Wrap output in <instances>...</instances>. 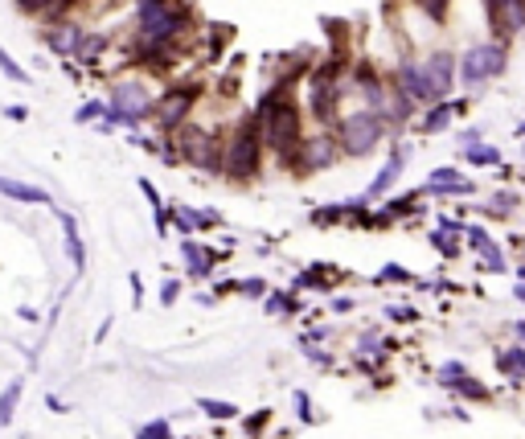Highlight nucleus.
Segmentation results:
<instances>
[{"mask_svg": "<svg viewBox=\"0 0 525 439\" xmlns=\"http://www.w3.org/2000/svg\"><path fill=\"white\" fill-rule=\"evenodd\" d=\"M337 156H341V140H337V136H328V131H316V136H304V148H300L295 168L316 173V168H328Z\"/></svg>", "mask_w": 525, "mask_h": 439, "instance_id": "8", "label": "nucleus"}, {"mask_svg": "<svg viewBox=\"0 0 525 439\" xmlns=\"http://www.w3.org/2000/svg\"><path fill=\"white\" fill-rule=\"evenodd\" d=\"M201 410L213 415V419H234V415H238V407H230V403H213V398H201Z\"/></svg>", "mask_w": 525, "mask_h": 439, "instance_id": "23", "label": "nucleus"}, {"mask_svg": "<svg viewBox=\"0 0 525 439\" xmlns=\"http://www.w3.org/2000/svg\"><path fill=\"white\" fill-rule=\"evenodd\" d=\"M243 292H250V296H262V283H259V279H250V283H243Z\"/></svg>", "mask_w": 525, "mask_h": 439, "instance_id": "32", "label": "nucleus"}, {"mask_svg": "<svg viewBox=\"0 0 525 439\" xmlns=\"http://www.w3.org/2000/svg\"><path fill=\"white\" fill-rule=\"evenodd\" d=\"M353 308V300H349V296H337V300H332V312H349Z\"/></svg>", "mask_w": 525, "mask_h": 439, "instance_id": "31", "label": "nucleus"}, {"mask_svg": "<svg viewBox=\"0 0 525 439\" xmlns=\"http://www.w3.org/2000/svg\"><path fill=\"white\" fill-rule=\"evenodd\" d=\"M16 9H21V13H41L46 0H16Z\"/></svg>", "mask_w": 525, "mask_h": 439, "instance_id": "28", "label": "nucleus"}, {"mask_svg": "<svg viewBox=\"0 0 525 439\" xmlns=\"http://www.w3.org/2000/svg\"><path fill=\"white\" fill-rule=\"evenodd\" d=\"M177 292H180V288L173 283V279H168V283L160 288V300H164V304H173V300H177Z\"/></svg>", "mask_w": 525, "mask_h": 439, "instance_id": "29", "label": "nucleus"}, {"mask_svg": "<svg viewBox=\"0 0 525 439\" xmlns=\"http://www.w3.org/2000/svg\"><path fill=\"white\" fill-rule=\"evenodd\" d=\"M255 115L262 119V140H267V148H271L283 164L295 168L300 148H304V119H300V103L287 95V82L262 99Z\"/></svg>", "mask_w": 525, "mask_h": 439, "instance_id": "1", "label": "nucleus"}, {"mask_svg": "<svg viewBox=\"0 0 525 439\" xmlns=\"http://www.w3.org/2000/svg\"><path fill=\"white\" fill-rule=\"evenodd\" d=\"M382 283H410V271H402V267H398V263H386V267H382Z\"/></svg>", "mask_w": 525, "mask_h": 439, "instance_id": "25", "label": "nucleus"}, {"mask_svg": "<svg viewBox=\"0 0 525 439\" xmlns=\"http://www.w3.org/2000/svg\"><path fill=\"white\" fill-rule=\"evenodd\" d=\"M180 255H185V263H189V276L201 279V276H210V271H213V259L197 243H180Z\"/></svg>", "mask_w": 525, "mask_h": 439, "instance_id": "16", "label": "nucleus"}, {"mask_svg": "<svg viewBox=\"0 0 525 439\" xmlns=\"http://www.w3.org/2000/svg\"><path fill=\"white\" fill-rule=\"evenodd\" d=\"M0 193L13 197V201H25V206H53L49 189H41V185H25V181H9V177H0Z\"/></svg>", "mask_w": 525, "mask_h": 439, "instance_id": "10", "label": "nucleus"}, {"mask_svg": "<svg viewBox=\"0 0 525 439\" xmlns=\"http://www.w3.org/2000/svg\"><path fill=\"white\" fill-rule=\"evenodd\" d=\"M394 86H398L410 103H431V86H427L423 62H402V66H398V79H394Z\"/></svg>", "mask_w": 525, "mask_h": 439, "instance_id": "9", "label": "nucleus"}, {"mask_svg": "<svg viewBox=\"0 0 525 439\" xmlns=\"http://www.w3.org/2000/svg\"><path fill=\"white\" fill-rule=\"evenodd\" d=\"M62 234H66V255H70V263H74V271H86V251H82V238H78V222L70 218V213H62Z\"/></svg>", "mask_w": 525, "mask_h": 439, "instance_id": "12", "label": "nucleus"}, {"mask_svg": "<svg viewBox=\"0 0 525 439\" xmlns=\"http://www.w3.org/2000/svg\"><path fill=\"white\" fill-rule=\"evenodd\" d=\"M505 62H509L505 41H476L472 49L459 54V82H464L468 91H480L484 82L505 74Z\"/></svg>", "mask_w": 525, "mask_h": 439, "instance_id": "3", "label": "nucleus"}, {"mask_svg": "<svg viewBox=\"0 0 525 439\" xmlns=\"http://www.w3.org/2000/svg\"><path fill=\"white\" fill-rule=\"evenodd\" d=\"M402 164H407V152L398 148V152H394L390 161H386V168H382V173L374 177V185H369V197H382V193H386V189H390L394 181L402 177Z\"/></svg>", "mask_w": 525, "mask_h": 439, "instance_id": "15", "label": "nucleus"}, {"mask_svg": "<svg viewBox=\"0 0 525 439\" xmlns=\"http://www.w3.org/2000/svg\"><path fill=\"white\" fill-rule=\"evenodd\" d=\"M423 70H427V86H431V103L447 99L452 95V86L459 82V62L447 54V49H435V54L423 62Z\"/></svg>", "mask_w": 525, "mask_h": 439, "instance_id": "7", "label": "nucleus"}, {"mask_svg": "<svg viewBox=\"0 0 525 439\" xmlns=\"http://www.w3.org/2000/svg\"><path fill=\"white\" fill-rule=\"evenodd\" d=\"M16 403H21V382H9V386H4V394H0V427L13 423Z\"/></svg>", "mask_w": 525, "mask_h": 439, "instance_id": "17", "label": "nucleus"}, {"mask_svg": "<svg viewBox=\"0 0 525 439\" xmlns=\"http://www.w3.org/2000/svg\"><path fill=\"white\" fill-rule=\"evenodd\" d=\"M427 185H431L435 193H472V181H464L456 168H435Z\"/></svg>", "mask_w": 525, "mask_h": 439, "instance_id": "14", "label": "nucleus"}, {"mask_svg": "<svg viewBox=\"0 0 525 439\" xmlns=\"http://www.w3.org/2000/svg\"><path fill=\"white\" fill-rule=\"evenodd\" d=\"M464 156H468L472 164H496V161H501V152H496V148H489V144H472V140L464 144Z\"/></svg>", "mask_w": 525, "mask_h": 439, "instance_id": "18", "label": "nucleus"}, {"mask_svg": "<svg viewBox=\"0 0 525 439\" xmlns=\"http://www.w3.org/2000/svg\"><path fill=\"white\" fill-rule=\"evenodd\" d=\"M193 103H197V86L168 91V95H160L156 103H152V119H156L164 131H177L180 123H185V115L193 111Z\"/></svg>", "mask_w": 525, "mask_h": 439, "instance_id": "6", "label": "nucleus"}, {"mask_svg": "<svg viewBox=\"0 0 525 439\" xmlns=\"http://www.w3.org/2000/svg\"><path fill=\"white\" fill-rule=\"evenodd\" d=\"M46 41H49L53 54H78L82 29H74V25H53V29H46Z\"/></svg>", "mask_w": 525, "mask_h": 439, "instance_id": "13", "label": "nucleus"}, {"mask_svg": "<svg viewBox=\"0 0 525 439\" xmlns=\"http://www.w3.org/2000/svg\"><path fill=\"white\" fill-rule=\"evenodd\" d=\"M431 21H447V0H414Z\"/></svg>", "mask_w": 525, "mask_h": 439, "instance_id": "24", "label": "nucleus"}, {"mask_svg": "<svg viewBox=\"0 0 525 439\" xmlns=\"http://www.w3.org/2000/svg\"><path fill=\"white\" fill-rule=\"evenodd\" d=\"M517 279H521V283H525V263H521V271H517Z\"/></svg>", "mask_w": 525, "mask_h": 439, "instance_id": "35", "label": "nucleus"}, {"mask_svg": "<svg viewBox=\"0 0 525 439\" xmlns=\"http://www.w3.org/2000/svg\"><path fill=\"white\" fill-rule=\"evenodd\" d=\"M180 131V128H177ZM180 156L197 168H205V173H218L222 161H226V152H222V140L213 136V131H201V128H185L180 131Z\"/></svg>", "mask_w": 525, "mask_h": 439, "instance_id": "5", "label": "nucleus"}, {"mask_svg": "<svg viewBox=\"0 0 525 439\" xmlns=\"http://www.w3.org/2000/svg\"><path fill=\"white\" fill-rule=\"evenodd\" d=\"M386 316H394V321H414V308H390Z\"/></svg>", "mask_w": 525, "mask_h": 439, "instance_id": "30", "label": "nucleus"}, {"mask_svg": "<svg viewBox=\"0 0 525 439\" xmlns=\"http://www.w3.org/2000/svg\"><path fill=\"white\" fill-rule=\"evenodd\" d=\"M517 300H521V304H525V283H517Z\"/></svg>", "mask_w": 525, "mask_h": 439, "instance_id": "34", "label": "nucleus"}, {"mask_svg": "<svg viewBox=\"0 0 525 439\" xmlns=\"http://www.w3.org/2000/svg\"><path fill=\"white\" fill-rule=\"evenodd\" d=\"M262 119L259 115H250L243 119L234 136L226 140V161H222V173L230 181H255L259 177V156H262Z\"/></svg>", "mask_w": 525, "mask_h": 439, "instance_id": "2", "label": "nucleus"}, {"mask_svg": "<svg viewBox=\"0 0 525 439\" xmlns=\"http://www.w3.org/2000/svg\"><path fill=\"white\" fill-rule=\"evenodd\" d=\"M452 111H456V107H452L447 99H439V103H435V111H431V115H427V119H423V131H439L443 123L452 119Z\"/></svg>", "mask_w": 525, "mask_h": 439, "instance_id": "19", "label": "nucleus"}, {"mask_svg": "<svg viewBox=\"0 0 525 439\" xmlns=\"http://www.w3.org/2000/svg\"><path fill=\"white\" fill-rule=\"evenodd\" d=\"M0 70H4V79H16V82H33V74H25L21 70V62H13L4 49H0Z\"/></svg>", "mask_w": 525, "mask_h": 439, "instance_id": "22", "label": "nucleus"}, {"mask_svg": "<svg viewBox=\"0 0 525 439\" xmlns=\"http://www.w3.org/2000/svg\"><path fill=\"white\" fill-rule=\"evenodd\" d=\"M517 131H521V136H525V123H521V128H517Z\"/></svg>", "mask_w": 525, "mask_h": 439, "instance_id": "36", "label": "nucleus"}, {"mask_svg": "<svg viewBox=\"0 0 525 439\" xmlns=\"http://www.w3.org/2000/svg\"><path fill=\"white\" fill-rule=\"evenodd\" d=\"M513 333H517V337L525 341V321H517V325H513Z\"/></svg>", "mask_w": 525, "mask_h": 439, "instance_id": "33", "label": "nucleus"}, {"mask_svg": "<svg viewBox=\"0 0 525 439\" xmlns=\"http://www.w3.org/2000/svg\"><path fill=\"white\" fill-rule=\"evenodd\" d=\"M173 435V431H168V423H164V419H156V423H144L140 427V435L136 439H168Z\"/></svg>", "mask_w": 525, "mask_h": 439, "instance_id": "26", "label": "nucleus"}, {"mask_svg": "<svg viewBox=\"0 0 525 439\" xmlns=\"http://www.w3.org/2000/svg\"><path fill=\"white\" fill-rule=\"evenodd\" d=\"M382 136H386V119L377 111H369V107L349 111L341 119V128H337V140H341L345 156H369V152L382 144Z\"/></svg>", "mask_w": 525, "mask_h": 439, "instance_id": "4", "label": "nucleus"}, {"mask_svg": "<svg viewBox=\"0 0 525 439\" xmlns=\"http://www.w3.org/2000/svg\"><path fill=\"white\" fill-rule=\"evenodd\" d=\"M501 370H505V374H525V349H509V353H501Z\"/></svg>", "mask_w": 525, "mask_h": 439, "instance_id": "21", "label": "nucleus"}, {"mask_svg": "<svg viewBox=\"0 0 525 439\" xmlns=\"http://www.w3.org/2000/svg\"><path fill=\"white\" fill-rule=\"evenodd\" d=\"M103 111H107L103 103H86V107H78V111H74V119H78V123H91V119H98Z\"/></svg>", "mask_w": 525, "mask_h": 439, "instance_id": "27", "label": "nucleus"}, {"mask_svg": "<svg viewBox=\"0 0 525 439\" xmlns=\"http://www.w3.org/2000/svg\"><path fill=\"white\" fill-rule=\"evenodd\" d=\"M447 390H456V394H464V398H489V390H484V386H480V382H476V378H456V382H452V386H447Z\"/></svg>", "mask_w": 525, "mask_h": 439, "instance_id": "20", "label": "nucleus"}, {"mask_svg": "<svg viewBox=\"0 0 525 439\" xmlns=\"http://www.w3.org/2000/svg\"><path fill=\"white\" fill-rule=\"evenodd\" d=\"M468 243H472L476 251H480V259L489 263V271H505V259H501V246L492 243V238H489V234H484L480 226H472V230H468Z\"/></svg>", "mask_w": 525, "mask_h": 439, "instance_id": "11", "label": "nucleus"}]
</instances>
